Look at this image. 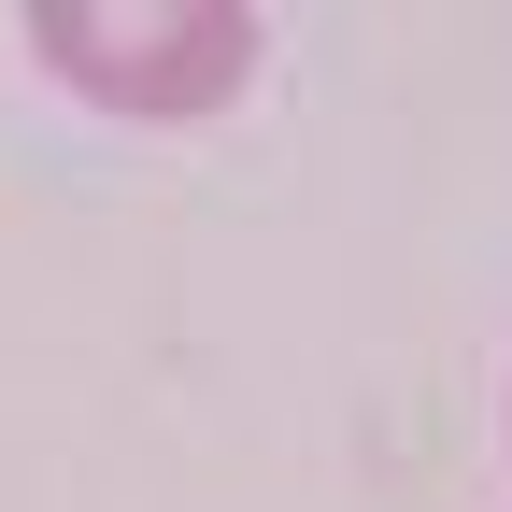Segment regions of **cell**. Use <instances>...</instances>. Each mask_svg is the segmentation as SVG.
<instances>
[{"instance_id":"1","label":"cell","mask_w":512,"mask_h":512,"mask_svg":"<svg viewBox=\"0 0 512 512\" xmlns=\"http://www.w3.org/2000/svg\"><path fill=\"white\" fill-rule=\"evenodd\" d=\"M43 57H57L86 100H114V114H214V100L242 86L256 29L228 15V0H185V15H114V0H72V15H43Z\"/></svg>"}]
</instances>
